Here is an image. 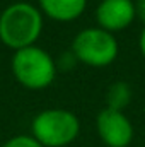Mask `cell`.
Listing matches in <instances>:
<instances>
[{
  "instance_id": "obj_7",
  "label": "cell",
  "mask_w": 145,
  "mask_h": 147,
  "mask_svg": "<svg viewBox=\"0 0 145 147\" xmlns=\"http://www.w3.org/2000/svg\"><path fill=\"white\" fill-rule=\"evenodd\" d=\"M41 10L56 22H72L85 10L87 0H38Z\"/></svg>"
},
{
  "instance_id": "obj_6",
  "label": "cell",
  "mask_w": 145,
  "mask_h": 147,
  "mask_svg": "<svg viewBox=\"0 0 145 147\" xmlns=\"http://www.w3.org/2000/svg\"><path fill=\"white\" fill-rule=\"evenodd\" d=\"M97 28L118 33L126 29L135 21V2L133 0H101L96 9Z\"/></svg>"
},
{
  "instance_id": "obj_10",
  "label": "cell",
  "mask_w": 145,
  "mask_h": 147,
  "mask_svg": "<svg viewBox=\"0 0 145 147\" xmlns=\"http://www.w3.org/2000/svg\"><path fill=\"white\" fill-rule=\"evenodd\" d=\"M55 62H56V69H60V70H63V72L72 70L73 67L79 63V60L75 58V55L72 53V50L62 53V55L58 57V60H55Z\"/></svg>"
},
{
  "instance_id": "obj_11",
  "label": "cell",
  "mask_w": 145,
  "mask_h": 147,
  "mask_svg": "<svg viewBox=\"0 0 145 147\" xmlns=\"http://www.w3.org/2000/svg\"><path fill=\"white\" fill-rule=\"evenodd\" d=\"M135 19H138L145 28V0L135 2Z\"/></svg>"
},
{
  "instance_id": "obj_1",
  "label": "cell",
  "mask_w": 145,
  "mask_h": 147,
  "mask_svg": "<svg viewBox=\"0 0 145 147\" xmlns=\"http://www.w3.org/2000/svg\"><path fill=\"white\" fill-rule=\"evenodd\" d=\"M41 33L43 14L28 2H15L0 14V41L14 51L34 46Z\"/></svg>"
},
{
  "instance_id": "obj_9",
  "label": "cell",
  "mask_w": 145,
  "mask_h": 147,
  "mask_svg": "<svg viewBox=\"0 0 145 147\" xmlns=\"http://www.w3.org/2000/svg\"><path fill=\"white\" fill-rule=\"evenodd\" d=\"M2 147H43L33 135H15L9 139Z\"/></svg>"
},
{
  "instance_id": "obj_8",
  "label": "cell",
  "mask_w": 145,
  "mask_h": 147,
  "mask_svg": "<svg viewBox=\"0 0 145 147\" xmlns=\"http://www.w3.org/2000/svg\"><path fill=\"white\" fill-rule=\"evenodd\" d=\"M106 101H108L106 108L123 111V108H126L128 103L132 101V87H130V84L125 82V80L113 82L109 86L108 92H106Z\"/></svg>"
},
{
  "instance_id": "obj_5",
  "label": "cell",
  "mask_w": 145,
  "mask_h": 147,
  "mask_svg": "<svg viewBox=\"0 0 145 147\" xmlns=\"http://www.w3.org/2000/svg\"><path fill=\"white\" fill-rule=\"evenodd\" d=\"M99 139L108 147H128L133 139V125L123 111L104 108L96 118Z\"/></svg>"
},
{
  "instance_id": "obj_4",
  "label": "cell",
  "mask_w": 145,
  "mask_h": 147,
  "mask_svg": "<svg viewBox=\"0 0 145 147\" xmlns=\"http://www.w3.org/2000/svg\"><path fill=\"white\" fill-rule=\"evenodd\" d=\"M72 53L80 63L101 69L111 65L116 60L119 46L113 33H108L101 28H85L73 38Z\"/></svg>"
},
{
  "instance_id": "obj_2",
  "label": "cell",
  "mask_w": 145,
  "mask_h": 147,
  "mask_svg": "<svg viewBox=\"0 0 145 147\" xmlns=\"http://www.w3.org/2000/svg\"><path fill=\"white\" fill-rule=\"evenodd\" d=\"M56 72L58 69L53 57L36 45L17 50L12 57V74L26 89L41 91L50 87L56 77Z\"/></svg>"
},
{
  "instance_id": "obj_12",
  "label": "cell",
  "mask_w": 145,
  "mask_h": 147,
  "mask_svg": "<svg viewBox=\"0 0 145 147\" xmlns=\"http://www.w3.org/2000/svg\"><path fill=\"white\" fill-rule=\"evenodd\" d=\"M138 48H140V53H142V57L145 58V28L142 29L140 38H138Z\"/></svg>"
},
{
  "instance_id": "obj_3",
  "label": "cell",
  "mask_w": 145,
  "mask_h": 147,
  "mask_svg": "<svg viewBox=\"0 0 145 147\" xmlns=\"http://www.w3.org/2000/svg\"><path fill=\"white\" fill-rule=\"evenodd\" d=\"M80 134L77 115L63 108L39 111L33 118L31 135L43 147H67Z\"/></svg>"
},
{
  "instance_id": "obj_13",
  "label": "cell",
  "mask_w": 145,
  "mask_h": 147,
  "mask_svg": "<svg viewBox=\"0 0 145 147\" xmlns=\"http://www.w3.org/2000/svg\"><path fill=\"white\" fill-rule=\"evenodd\" d=\"M135 2H138V0H135Z\"/></svg>"
}]
</instances>
